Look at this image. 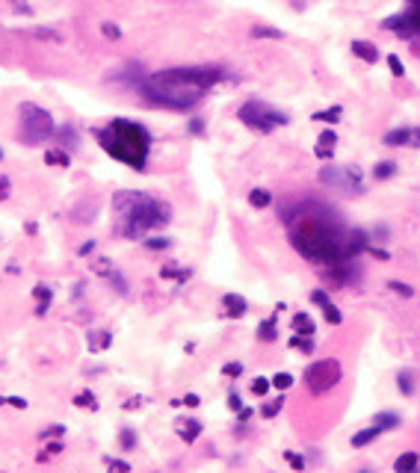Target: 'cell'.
<instances>
[{
	"label": "cell",
	"instance_id": "6da1fadb",
	"mask_svg": "<svg viewBox=\"0 0 420 473\" xmlns=\"http://www.w3.org/2000/svg\"><path fill=\"white\" fill-rule=\"evenodd\" d=\"M282 219L287 225L290 245L305 261H311L317 266H332L344 261L346 225L335 207H328L317 199H305V201L287 204Z\"/></svg>",
	"mask_w": 420,
	"mask_h": 473
},
{
	"label": "cell",
	"instance_id": "7a4b0ae2",
	"mask_svg": "<svg viewBox=\"0 0 420 473\" xmlns=\"http://www.w3.org/2000/svg\"><path fill=\"white\" fill-rule=\"evenodd\" d=\"M222 77H225V68L219 65H181V68H166V72H154V74H139L136 89L154 107L184 113L202 101Z\"/></svg>",
	"mask_w": 420,
	"mask_h": 473
},
{
	"label": "cell",
	"instance_id": "3957f363",
	"mask_svg": "<svg viewBox=\"0 0 420 473\" xmlns=\"http://www.w3.org/2000/svg\"><path fill=\"white\" fill-rule=\"evenodd\" d=\"M169 219H172V207L148 192L122 190L113 195V228L125 240H143L148 231L169 225Z\"/></svg>",
	"mask_w": 420,
	"mask_h": 473
},
{
	"label": "cell",
	"instance_id": "277c9868",
	"mask_svg": "<svg viewBox=\"0 0 420 473\" xmlns=\"http://www.w3.org/2000/svg\"><path fill=\"white\" fill-rule=\"evenodd\" d=\"M95 140L113 160L125 163L127 169L143 172L148 166V154H151V133L145 124L134 122V118H113L107 127H95Z\"/></svg>",
	"mask_w": 420,
	"mask_h": 473
},
{
	"label": "cell",
	"instance_id": "5b68a950",
	"mask_svg": "<svg viewBox=\"0 0 420 473\" xmlns=\"http://www.w3.org/2000/svg\"><path fill=\"white\" fill-rule=\"evenodd\" d=\"M54 116L39 104L24 101L18 107V136H21L24 145H42L48 140H54Z\"/></svg>",
	"mask_w": 420,
	"mask_h": 473
},
{
	"label": "cell",
	"instance_id": "8992f818",
	"mask_svg": "<svg viewBox=\"0 0 420 473\" xmlns=\"http://www.w3.org/2000/svg\"><path fill=\"white\" fill-rule=\"evenodd\" d=\"M237 118L243 122L246 127H252V131L258 133H273L275 127H284L290 118L287 113L275 110V107H269L266 101H258V98H252V101H246L243 107L237 110Z\"/></svg>",
	"mask_w": 420,
	"mask_h": 473
},
{
	"label": "cell",
	"instance_id": "52a82bcc",
	"mask_svg": "<svg viewBox=\"0 0 420 473\" xmlns=\"http://www.w3.org/2000/svg\"><path fill=\"white\" fill-rule=\"evenodd\" d=\"M341 379H344V370L335 358L314 361L311 367L305 370V384H308V390H311L314 397H323V393L335 390L337 384H341Z\"/></svg>",
	"mask_w": 420,
	"mask_h": 473
},
{
	"label": "cell",
	"instance_id": "ba28073f",
	"mask_svg": "<svg viewBox=\"0 0 420 473\" xmlns=\"http://www.w3.org/2000/svg\"><path fill=\"white\" fill-rule=\"evenodd\" d=\"M319 184L335 186V190L346 192H361V169L358 166H323L319 169Z\"/></svg>",
	"mask_w": 420,
	"mask_h": 473
},
{
	"label": "cell",
	"instance_id": "9c48e42d",
	"mask_svg": "<svg viewBox=\"0 0 420 473\" xmlns=\"http://www.w3.org/2000/svg\"><path fill=\"white\" fill-rule=\"evenodd\" d=\"M382 27L388 30V33H397L399 38H414L420 33V21H417V15H414L412 6H408L406 12H399V15L385 18Z\"/></svg>",
	"mask_w": 420,
	"mask_h": 473
},
{
	"label": "cell",
	"instance_id": "30bf717a",
	"mask_svg": "<svg viewBox=\"0 0 420 473\" xmlns=\"http://www.w3.org/2000/svg\"><path fill=\"white\" fill-rule=\"evenodd\" d=\"M382 142L391 148H420V127H394L385 133Z\"/></svg>",
	"mask_w": 420,
	"mask_h": 473
},
{
	"label": "cell",
	"instance_id": "8fae6325",
	"mask_svg": "<svg viewBox=\"0 0 420 473\" xmlns=\"http://www.w3.org/2000/svg\"><path fill=\"white\" fill-rule=\"evenodd\" d=\"M367 245H370L367 231L346 228V234H344V261H353V258H358V254H364Z\"/></svg>",
	"mask_w": 420,
	"mask_h": 473
},
{
	"label": "cell",
	"instance_id": "7c38bea8",
	"mask_svg": "<svg viewBox=\"0 0 420 473\" xmlns=\"http://www.w3.org/2000/svg\"><path fill=\"white\" fill-rule=\"evenodd\" d=\"M353 54L358 56V59H364L367 65H376L379 63V47L376 45H370V42H364V38H353Z\"/></svg>",
	"mask_w": 420,
	"mask_h": 473
},
{
	"label": "cell",
	"instance_id": "4fadbf2b",
	"mask_svg": "<svg viewBox=\"0 0 420 473\" xmlns=\"http://www.w3.org/2000/svg\"><path fill=\"white\" fill-rule=\"evenodd\" d=\"M222 305H225V314H228V317H243V314L249 311V302H246L240 293H225V296H222Z\"/></svg>",
	"mask_w": 420,
	"mask_h": 473
},
{
	"label": "cell",
	"instance_id": "5bb4252c",
	"mask_svg": "<svg viewBox=\"0 0 420 473\" xmlns=\"http://www.w3.org/2000/svg\"><path fill=\"white\" fill-rule=\"evenodd\" d=\"M109 343H113V331H109V329H98V331L86 334V346L92 352H104Z\"/></svg>",
	"mask_w": 420,
	"mask_h": 473
},
{
	"label": "cell",
	"instance_id": "9a60e30c",
	"mask_svg": "<svg viewBox=\"0 0 420 473\" xmlns=\"http://www.w3.org/2000/svg\"><path fill=\"white\" fill-rule=\"evenodd\" d=\"M33 299H36V317H45L48 308H51V287L36 284V287H33Z\"/></svg>",
	"mask_w": 420,
	"mask_h": 473
},
{
	"label": "cell",
	"instance_id": "2e32d148",
	"mask_svg": "<svg viewBox=\"0 0 420 473\" xmlns=\"http://www.w3.org/2000/svg\"><path fill=\"white\" fill-rule=\"evenodd\" d=\"M178 435H181V441H187V443H196L198 435H202V423H198V420L178 423Z\"/></svg>",
	"mask_w": 420,
	"mask_h": 473
},
{
	"label": "cell",
	"instance_id": "e0dca14e",
	"mask_svg": "<svg viewBox=\"0 0 420 473\" xmlns=\"http://www.w3.org/2000/svg\"><path fill=\"white\" fill-rule=\"evenodd\" d=\"M45 163L48 166H56V169H65V166H72V157L63 148H48L45 151Z\"/></svg>",
	"mask_w": 420,
	"mask_h": 473
},
{
	"label": "cell",
	"instance_id": "ac0fdd59",
	"mask_svg": "<svg viewBox=\"0 0 420 473\" xmlns=\"http://www.w3.org/2000/svg\"><path fill=\"white\" fill-rule=\"evenodd\" d=\"M417 465H420V456H417V452H403V456L394 461V470H397V473H414Z\"/></svg>",
	"mask_w": 420,
	"mask_h": 473
},
{
	"label": "cell",
	"instance_id": "d6986e66",
	"mask_svg": "<svg viewBox=\"0 0 420 473\" xmlns=\"http://www.w3.org/2000/svg\"><path fill=\"white\" fill-rule=\"evenodd\" d=\"M341 116H344V107L335 104V107H328V110L314 113L311 118H314V122H323V124H337V122H341Z\"/></svg>",
	"mask_w": 420,
	"mask_h": 473
},
{
	"label": "cell",
	"instance_id": "ffe728a7",
	"mask_svg": "<svg viewBox=\"0 0 420 473\" xmlns=\"http://www.w3.org/2000/svg\"><path fill=\"white\" fill-rule=\"evenodd\" d=\"M373 423H376V426L382 429V432H391V429H397L403 420H399V414H394V411H379L376 417H373Z\"/></svg>",
	"mask_w": 420,
	"mask_h": 473
},
{
	"label": "cell",
	"instance_id": "44dd1931",
	"mask_svg": "<svg viewBox=\"0 0 420 473\" xmlns=\"http://www.w3.org/2000/svg\"><path fill=\"white\" fill-rule=\"evenodd\" d=\"M54 140H59V145H65V148H77V131L72 124H63L54 131Z\"/></svg>",
	"mask_w": 420,
	"mask_h": 473
},
{
	"label": "cell",
	"instance_id": "7402d4cb",
	"mask_svg": "<svg viewBox=\"0 0 420 473\" xmlns=\"http://www.w3.org/2000/svg\"><path fill=\"white\" fill-rule=\"evenodd\" d=\"M379 435H382V429H379L376 423H373V426H367V429H361V432H355V435H353V447H367V443H370V441H376Z\"/></svg>",
	"mask_w": 420,
	"mask_h": 473
},
{
	"label": "cell",
	"instance_id": "603a6c76",
	"mask_svg": "<svg viewBox=\"0 0 420 473\" xmlns=\"http://www.w3.org/2000/svg\"><path fill=\"white\" fill-rule=\"evenodd\" d=\"M290 325H293V331H296V334H314V331H317V325H314V320L308 317V314H296L293 322H290Z\"/></svg>",
	"mask_w": 420,
	"mask_h": 473
},
{
	"label": "cell",
	"instance_id": "cb8c5ba5",
	"mask_svg": "<svg viewBox=\"0 0 420 473\" xmlns=\"http://www.w3.org/2000/svg\"><path fill=\"white\" fill-rule=\"evenodd\" d=\"M290 346L305 352V355H311L314 352V334H293V338H290Z\"/></svg>",
	"mask_w": 420,
	"mask_h": 473
},
{
	"label": "cell",
	"instance_id": "d4e9b609",
	"mask_svg": "<svg viewBox=\"0 0 420 473\" xmlns=\"http://www.w3.org/2000/svg\"><path fill=\"white\" fill-rule=\"evenodd\" d=\"M249 204L258 207V210H261V207H269L273 204V192L269 190H252L249 192Z\"/></svg>",
	"mask_w": 420,
	"mask_h": 473
},
{
	"label": "cell",
	"instance_id": "484cf974",
	"mask_svg": "<svg viewBox=\"0 0 420 473\" xmlns=\"http://www.w3.org/2000/svg\"><path fill=\"white\" fill-rule=\"evenodd\" d=\"M394 175H397V163H394V160L376 163V169H373V177H376V181H388V177H394Z\"/></svg>",
	"mask_w": 420,
	"mask_h": 473
},
{
	"label": "cell",
	"instance_id": "4316f807",
	"mask_svg": "<svg viewBox=\"0 0 420 473\" xmlns=\"http://www.w3.org/2000/svg\"><path fill=\"white\" fill-rule=\"evenodd\" d=\"M397 384H399V390L406 393H414V373L412 370H399V376H397Z\"/></svg>",
	"mask_w": 420,
	"mask_h": 473
},
{
	"label": "cell",
	"instance_id": "83f0119b",
	"mask_svg": "<svg viewBox=\"0 0 420 473\" xmlns=\"http://www.w3.org/2000/svg\"><path fill=\"white\" fill-rule=\"evenodd\" d=\"M252 36H255V38H284L282 30L266 27V24H255V27H252Z\"/></svg>",
	"mask_w": 420,
	"mask_h": 473
},
{
	"label": "cell",
	"instance_id": "f1b7e54d",
	"mask_svg": "<svg viewBox=\"0 0 420 473\" xmlns=\"http://www.w3.org/2000/svg\"><path fill=\"white\" fill-rule=\"evenodd\" d=\"M143 243H145V249H151V252H166L169 245H172L169 236H143Z\"/></svg>",
	"mask_w": 420,
	"mask_h": 473
},
{
	"label": "cell",
	"instance_id": "f546056e",
	"mask_svg": "<svg viewBox=\"0 0 420 473\" xmlns=\"http://www.w3.org/2000/svg\"><path fill=\"white\" fill-rule=\"evenodd\" d=\"M74 406L77 408H98V397H95V393L92 390H83V393H77V397H74Z\"/></svg>",
	"mask_w": 420,
	"mask_h": 473
},
{
	"label": "cell",
	"instance_id": "4dcf8cb0",
	"mask_svg": "<svg viewBox=\"0 0 420 473\" xmlns=\"http://www.w3.org/2000/svg\"><path fill=\"white\" fill-rule=\"evenodd\" d=\"M323 317H326V322H328V325H341V322H344V314L337 311V305H335V302L323 305Z\"/></svg>",
	"mask_w": 420,
	"mask_h": 473
},
{
	"label": "cell",
	"instance_id": "1f68e13d",
	"mask_svg": "<svg viewBox=\"0 0 420 473\" xmlns=\"http://www.w3.org/2000/svg\"><path fill=\"white\" fill-rule=\"evenodd\" d=\"M282 408H284V397H278V399H273V402H266V406H261V417L273 420L275 414H282Z\"/></svg>",
	"mask_w": 420,
	"mask_h": 473
},
{
	"label": "cell",
	"instance_id": "d6a6232c",
	"mask_svg": "<svg viewBox=\"0 0 420 473\" xmlns=\"http://www.w3.org/2000/svg\"><path fill=\"white\" fill-rule=\"evenodd\" d=\"M293 382H296V379L290 376V373H275V376H269V384H273L275 390H282V393H284V390H287Z\"/></svg>",
	"mask_w": 420,
	"mask_h": 473
},
{
	"label": "cell",
	"instance_id": "836d02e7",
	"mask_svg": "<svg viewBox=\"0 0 420 473\" xmlns=\"http://www.w3.org/2000/svg\"><path fill=\"white\" fill-rule=\"evenodd\" d=\"M258 338L261 340H275V317L264 320L261 325H258Z\"/></svg>",
	"mask_w": 420,
	"mask_h": 473
},
{
	"label": "cell",
	"instance_id": "e575fe53",
	"mask_svg": "<svg viewBox=\"0 0 420 473\" xmlns=\"http://www.w3.org/2000/svg\"><path fill=\"white\" fill-rule=\"evenodd\" d=\"M388 287H391L394 293H399V296H403V299H412V296H414V287H408V284L406 281H388Z\"/></svg>",
	"mask_w": 420,
	"mask_h": 473
},
{
	"label": "cell",
	"instance_id": "d590c367",
	"mask_svg": "<svg viewBox=\"0 0 420 473\" xmlns=\"http://www.w3.org/2000/svg\"><path fill=\"white\" fill-rule=\"evenodd\" d=\"M222 376H225V379H237V376H243V364H240V361H228V364H222Z\"/></svg>",
	"mask_w": 420,
	"mask_h": 473
},
{
	"label": "cell",
	"instance_id": "8d00e7d4",
	"mask_svg": "<svg viewBox=\"0 0 420 473\" xmlns=\"http://www.w3.org/2000/svg\"><path fill=\"white\" fill-rule=\"evenodd\" d=\"M107 278H109V281H113V287H116L118 293H122V296H127V293H131V290H127V281L122 278V272H118V270H113V272H109V275H107Z\"/></svg>",
	"mask_w": 420,
	"mask_h": 473
},
{
	"label": "cell",
	"instance_id": "74e56055",
	"mask_svg": "<svg viewBox=\"0 0 420 473\" xmlns=\"http://www.w3.org/2000/svg\"><path fill=\"white\" fill-rule=\"evenodd\" d=\"M101 33L109 38V42H118V38H122V30H118L113 21H104V24H101Z\"/></svg>",
	"mask_w": 420,
	"mask_h": 473
},
{
	"label": "cell",
	"instance_id": "f35d334b",
	"mask_svg": "<svg viewBox=\"0 0 420 473\" xmlns=\"http://www.w3.org/2000/svg\"><path fill=\"white\" fill-rule=\"evenodd\" d=\"M136 447V432L131 426L122 429V450H134Z\"/></svg>",
	"mask_w": 420,
	"mask_h": 473
},
{
	"label": "cell",
	"instance_id": "ab89813d",
	"mask_svg": "<svg viewBox=\"0 0 420 473\" xmlns=\"http://www.w3.org/2000/svg\"><path fill=\"white\" fill-rule=\"evenodd\" d=\"M92 272L109 275V272H113V263H109V258H98V261H92Z\"/></svg>",
	"mask_w": 420,
	"mask_h": 473
},
{
	"label": "cell",
	"instance_id": "60d3db41",
	"mask_svg": "<svg viewBox=\"0 0 420 473\" xmlns=\"http://www.w3.org/2000/svg\"><path fill=\"white\" fill-rule=\"evenodd\" d=\"M269 388H273V384H269V379H264V376H258V379L252 382V393H255V397H264Z\"/></svg>",
	"mask_w": 420,
	"mask_h": 473
},
{
	"label": "cell",
	"instance_id": "b9f144b4",
	"mask_svg": "<svg viewBox=\"0 0 420 473\" xmlns=\"http://www.w3.org/2000/svg\"><path fill=\"white\" fill-rule=\"evenodd\" d=\"M388 68H391V74H394V77H403V74H406V65L399 63V56H397V54L388 56Z\"/></svg>",
	"mask_w": 420,
	"mask_h": 473
},
{
	"label": "cell",
	"instance_id": "7bdbcfd3",
	"mask_svg": "<svg viewBox=\"0 0 420 473\" xmlns=\"http://www.w3.org/2000/svg\"><path fill=\"white\" fill-rule=\"evenodd\" d=\"M65 435V426L63 423H54V426H48L45 432H42V438H63Z\"/></svg>",
	"mask_w": 420,
	"mask_h": 473
},
{
	"label": "cell",
	"instance_id": "ee69618b",
	"mask_svg": "<svg viewBox=\"0 0 420 473\" xmlns=\"http://www.w3.org/2000/svg\"><path fill=\"white\" fill-rule=\"evenodd\" d=\"M187 133H193V136L204 133V118H189V124H187Z\"/></svg>",
	"mask_w": 420,
	"mask_h": 473
},
{
	"label": "cell",
	"instance_id": "f6af8a7d",
	"mask_svg": "<svg viewBox=\"0 0 420 473\" xmlns=\"http://www.w3.org/2000/svg\"><path fill=\"white\" fill-rule=\"evenodd\" d=\"M284 459H287V461H290V465H293L296 470H302V468H305V459H302V456H296L293 450H284Z\"/></svg>",
	"mask_w": 420,
	"mask_h": 473
},
{
	"label": "cell",
	"instance_id": "bcb514c9",
	"mask_svg": "<svg viewBox=\"0 0 420 473\" xmlns=\"http://www.w3.org/2000/svg\"><path fill=\"white\" fill-rule=\"evenodd\" d=\"M9 190H12V181H9L6 175H0V201L9 199Z\"/></svg>",
	"mask_w": 420,
	"mask_h": 473
},
{
	"label": "cell",
	"instance_id": "7dc6e473",
	"mask_svg": "<svg viewBox=\"0 0 420 473\" xmlns=\"http://www.w3.org/2000/svg\"><path fill=\"white\" fill-rule=\"evenodd\" d=\"M314 154L319 157V160H332L335 148H332V145H317V148H314Z\"/></svg>",
	"mask_w": 420,
	"mask_h": 473
},
{
	"label": "cell",
	"instance_id": "c3c4849f",
	"mask_svg": "<svg viewBox=\"0 0 420 473\" xmlns=\"http://www.w3.org/2000/svg\"><path fill=\"white\" fill-rule=\"evenodd\" d=\"M33 36L36 38H48V42H63V38H59V33H54V30H36Z\"/></svg>",
	"mask_w": 420,
	"mask_h": 473
},
{
	"label": "cell",
	"instance_id": "681fc988",
	"mask_svg": "<svg viewBox=\"0 0 420 473\" xmlns=\"http://www.w3.org/2000/svg\"><path fill=\"white\" fill-rule=\"evenodd\" d=\"M107 468L109 470H131V465H127V461H122V459H107Z\"/></svg>",
	"mask_w": 420,
	"mask_h": 473
},
{
	"label": "cell",
	"instance_id": "f907efd6",
	"mask_svg": "<svg viewBox=\"0 0 420 473\" xmlns=\"http://www.w3.org/2000/svg\"><path fill=\"white\" fill-rule=\"evenodd\" d=\"M335 142H337V133H335V131L319 133V145H332V148H335Z\"/></svg>",
	"mask_w": 420,
	"mask_h": 473
},
{
	"label": "cell",
	"instance_id": "816d5d0a",
	"mask_svg": "<svg viewBox=\"0 0 420 473\" xmlns=\"http://www.w3.org/2000/svg\"><path fill=\"white\" fill-rule=\"evenodd\" d=\"M367 252H370V254H373V258H376V261H391V254H388L385 249H376V245H367Z\"/></svg>",
	"mask_w": 420,
	"mask_h": 473
},
{
	"label": "cell",
	"instance_id": "f5cc1de1",
	"mask_svg": "<svg viewBox=\"0 0 420 473\" xmlns=\"http://www.w3.org/2000/svg\"><path fill=\"white\" fill-rule=\"evenodd\" d=\"M9 3H12V9H18V12H24V15H30V12H33L27 0H9Z\"/></svg>",
	"mask_w": 420,
	"mask_h": 473
},
{
	"label": "cell",
	"instance_id": "db71d44e",
	"mask_svg": "<svg viewBox=\"0 0 420 473\" xmlns=\"http://www.w3.org/2000/svg\"><path fill=\"white\" fill-rule=\"evenodd\" d=\"M6 406H12V408H21V411H24V408H27V399H24V397H9V399H6Z\"/></svg>",
	"mask_w": 420,
	"mask_h": 473
},
{
	"label": "cell",
	"instance_id": "11a10c76",
	"mask_svg": "<svg viewBox=\"0 0 420 473\" xmlns=\"http://www.w3.org/2000/svg\"><path fill=\"white\" fill-rule=\"evenodd\" d=\"M373 234H376V240H382V243H385V240H391V231H388V225H379V228H376Z\"/></svg>",
	"mask_w": 420,
	"mask_h": 473
},
{
	"label": "cell",
	"instance_id": "9f6ffc18",
	"mask_svg": "<svg viewBox=\"0 0 420 473\" xmlns=\"http://www.w3.org/2000/svg\"><path fill=\"white\" fill-rule=\"evenodd\" d=\"M181 402H184V406H189V408H198V406H202V399H198L196 393H187V397H184Z\"/></svg>",
	"mask_w": 420,
	"mask_h": 473
},
{
	"label": "cell",
	"instance_id": "6f0895ef",
	"mask_svg": "<svg viewBox=\"0 0 420 473\" xmlns=\"http://www.w3.org/2000/svg\"><path fill=\"white\" fill-rule=\"evenodd\" d=\"M228 408H231V411H240V408H243V399H240L237 393H231V397H228Z\"/></svg>",
	"mask_w": 420,
	"mask_h": 473
},
{
	"label": "cell",
	"instance_id": "680465c9",
	"mask_svg": "<svg viewBox=\"0 0 420 473\" xmlns=\"http://www.w3.org/2000/svg\"><path fill=\"white\" fill-rule=\"evenodd\" d=\"M95 252V240H86L83 245H80V258H86V254Z\"/></svg>",
	"mask_w": 420,
	"mask_h": 473
},
{
	"label": "cell",
	"instance_id": "91938a15",
	"mask_svg": "<svg viewBox=\"0 0 420 473\" xmlns=\"http://www.w3.org/2000/svg\"><path fill=\"white\" fill-rule=\"evenodd\" d=\"M48 452H51V456H59V452H63V443H59V441H51V443H48Z\"/></svg>",
	"mask_w": 420,
	"mask_h": 473
},
{
	"label": "cell",
	"instance_id": "94428289",
	"mask_svg": "<svg viewBox=\"0 0 420 473\" xmlns=\"http://www.w3.org/2000/svg\"><path fill=\"white\" fill-rule=\"evenodd\" d=\"M252 408H240V423H249V420H252Z\"/></svg>",
	"mask_w": 420,
	"mask_h": 473
},
{
	"label": "cell",
	"instance_id": "6125c7cd",
	"mask_svg": "<svg viewBox=\"0 0 420 473\" xmlns=\"http://www.w3.org/2000/svg\"><path fill=\"white\" fill-rule=\"evenodd\" d=\"M139 406H143V397H131V399H127V406H125V408H139Z\"/></svg>",
	"mask_w": 420,
	"mask_h": 473
},
{
	"label": "cell",
	"instance_id": "be15d7a7",
	"mask_svg": "<svg viewBox=\"0 0 420 473\" xmlns=\"http://www.w3.org/2000/svg\"><path fill=\"white\" fill-rule=\"evenodd\" d=\"M412 51H414V54L420 56V33H417V36L412 38Z\"/></svg>",
	"mask_w": 420,
	"mask_h": 473
},
{
	"label": "cell",
	"instance_id": "e7e4bbea",
	"mask_svg": "<svg viewBox=\"0 0 420 473\" xmlns=\"http://www.w3.org/2000/svg\"><path fill=\"white\" fill-rule=\"evenodd\" d=\"M408 6L414 9V15H417V21H420V0H412V3H408Z\"/></svg>",
	"mask_w": 420,
	"mask_h": 473
},
{
	"label": "cell",
	"instance_id": "03108f58",
	"mask_svg": "<svg viewBox=\"0 0 420 473\" xmlns=\"http://www.w3.org/2000/svg\"><path fill=\"white\" fill-rule=\"evenodd\" d=\"M0 160H3V151H0Z\"/></svg>",
	"mask_w": 420,
	"mask_h": 473
}]
</instances>
